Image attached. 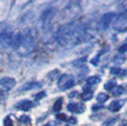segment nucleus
<instances>
[{
	"label": "nucleus",
	"mask_w": 127,
	"mask_h": 126,
	"mask_svg": "<svg viewBox=\"0 0 127 126\" xmlns=\"http://www.w3.org/2000/svg\"><path fill=\"white\" fill-rule=\"evenodd\" d=\"M111 93L114 95V96H120V95H122V94L127 93V84H123V85L116 86V87L111 91Z\"/></svg>",
	"instance_id": "obj_12"
},
{
	"label": "nucleus",
	"mask_w": 127,
	"mask_h": 126,
	"mask_svg": "<svg viewBox=\"0 0 127 126\" xmlns=\"http://www.w3.org/2000/svg\"><path fill=\"white\" fill-rule=\"evenodd\" d=\"M67 110L71 113H83L85 111V106L83 104H79V103H75V102H71L68 103L67 105Z\"/></svg>",
	"instance_id": "obj_9"
},
{
	"label": "nucleus",
	"mask_w": 127,
	"mask_h": 126,
	"mask_svg": "<svg viewBox=\"0 0 127 126\" xmlns=\"http://www.w3.org/2000/svg\"><path fill=\"white\" fill-rule=\"evenodd\" d=\"M110 72H111L112 74H114V75L125 76V75L127 74V69H125V70H122V69H121V68H116V67H113V68H111Z\"/></svg>",
	"instance_id": "obj_17"
},
{
	"label": "nucleus",
	"mask_w": 127,
	"mask_h": 126,
	"mask_svg": "<svg viewBox=\"0 0 127 126\" xmlns=\"http://www.w3.org/2000/svg\"><path fill=\"white\" fill-rule=\"evenodd\" d=\"M22 43V33L20 32H16L13 34L12 37V43H11V47H13L14 49H19V47L21 46Z\"/></svg>",
	"instance_id": "obj_11"
},
{
	"label": "nucleus",
	"mask_w": 127,
	"mask_h": 126,
	"mask_svg": "<svg viewBox=\"0 0 127 126\" xmlns=\"http://www.w3.org/2000/svg\"><path fill=\"white\" fill-rule=\"evenodd\" d=\"M85 61H86V57H84V58H81V59H78V60H76L73 64L76 65V66H79V65H82L83 63H85Z\"/></svg>",
	"instance_id": "obj_23"
},
{
	"label": "nucleus",
	"mask_w": 127,
	"mask_h": 126,
	"mask_svg": "<svg viewBox=\"0 0 127 126\" xmlns=\"http://www.w3.org/2000/svg\"><path fill=\"white\" fill-rule=\"evenodd\" d=\"M45 96H46V93H45V92H42V93H38V94L35 96V99H36V100H41V99H43Z\"/></svg>",
	"instance_id": "obj_27"
},
{
	"label": "nucleus",
	"mask_w": 127,
	"mask_h": 126,
	"mask_svg": "<svg viewBox=\"0 0 127 126\" xmlns=\"http://www.w3.org/2000/svg\"><path fill=\"white\" fill-rule=\"evenodd\" d=\"M54 15H55V10L53 8H48L42 12L40 17V22H41V28L45 32H48Z\"/></svg>",
	"instance_id": "obj_4"
},
{
	"label": "nucleus",
	"mask_w": 127,
	"mask_h": 126,
	"mask_svg": "<svg viewBox=\"0 0 127 126\" xmlns=\"http://www.w3.org/2000/svg\"><path fill=\"white\" fill-rule=\"evenodd\" d=\"M101 83V78L99 76H92L87 79V84L89 85H94V84H98Z\"/></svg>",
	"instance_id": "obj_16"
},
{
	"label": "nucleus",
	"mask_w": 127,
	"mask_h": 126,
	"mask_svg": "<svg viewBox=\"0 0 127 126\" xmlns=\"http://www.w3.org/2000/svg\"><path fill=\"white\" fill-rule=\"evenodd\" d=\"M62 105H63V99L59 98L58 100L55 101V103L53 104V110L55 112H59L62 109Z\"/></svg>",
	"instance_id": "obj_20"
},
{
	"label": "nucleus",
	"mask_w": 127,
	"mask_h": 126,
	"mask_svg": "<svg viewBox=\"0 0 127 126\" xmlns=\"http://www.w3.org/2000/svg\"><path fill=\"white\" fill-rule=\"evenodd\" d=\"M16 84V82L14 79L10 78V77H5V78H2L0 79V85L2 87V89L8 92V91H11Z\"/></svg>",
	"instance_id": "obj_8"
},
{
	"label": "nucleus",
	"mask_w": 127,
	"mask_h": 126,
	"mask_svg": "<svg viewBox=\"0 0 127 126\" xmlns=\"http://www.w3.org/2000/svg\"><path fill=\"white\" fill-rule=\"evenodd\" d=\"M125 61H126V56L124 54H119L114 59V63L118 64V65H121L122 63H124Z\"/></svg>",
	"instance_id": "obj_15"
},
{
	"label": "nucleus",
	"mask_w": 127,
	"mask_h": 126,
	"mask_svg": "<svg viewBox=\"0 0 127 126\" xmlns=\"http://www.w3.org/2000/svg\"><path fill=\"white\" fill-rule=\"evenodd\" d=\"M116 18V14L114 12H107L104 13L101 17L100 21L98 23V27L101 31H105L107 28L111 25V23L114 21V19Z\"/></svg>",
	"instance_id": "obj_5"
},
{
	"label": "nucleus",
	"mask_w": 127,
	"mask_h": 126,
	"mask_svg": "<svg viewBox=\"0 0 127 126\" xmlns=\"http://www.w3.org/2000/svg\"><path fill=\"white\" fill-rule=\"evenodd\" d=\"M74 85V78L69 75H62L58 81V86L61 90H66Z\"/></svg>",
	"instance_id": "obj_6"
},
{
	"label": "nucleus",
	"mask_w": 127,
	"mask_h": 126,
	"mask_svg": "<svg viewBox=\"0 0 127 126\" xmlns=\"http://www.w3.org/2000/svg\"><path fill=\"white\" fill-rule=\"evenodd\" d=\"M33 106V103H32L31 100H21L19 101L17 104L15 105V108L18 109V110H22V111H29L31 108Z\"/></svg>",
	"instance_id": "obj_10"
},
{
	"label": "nucleus",
	"mask_w": 127,
	"mask_h": 126,
	"mask_svg": "<svg viewBox=\"0 0 127 126\" xmlns=\"http://www.w3.org/2000/svg\"><path fill=\"white\" fill-rule=\"evenodd\" d=\"M118 51L120 53H122V54H123V53H125L127 51V43L126 44H123V45H122L121 47L118 48Z\"/></svg>",
	"instance_id": "obj_25"
},
{
	"label": "nucleus",
	"mask_w": 127,
	"mask_h": 126,
	"mask_svg": "<svg viewBox=\"0 0 127 126\" xmlns=\"http://www.w3.org/2000/svg\"><path fill=\"white\" fill-rule=\"evenodd\" d=\"M18 121H20L21 123H24V124H30L31 123V118L29 117V116H27V115H23L21 116L20 118H19V120Z\"/></svg>",
	"instance_id": "obj_22"
},
{
	"label": "nucleus",
	"mask_w": 127,
	"mask_h": 126,
	"mask_svg": "<svg viewBox=\"0 0 127 126\" xmlns=\"http://www.w3.org/2000/svg\"><path fill=\"white\" fill-rule=\"evenodd\" d=\"M4 126H13V122L10 117H6L4 120Z\"/></svg>",
	"instance_id": "obj_24"
},
{
	"label": "nucleus",
	"mask_w": 127,
	"mask_h": 126,
	"mask_svg": "<svg viewBox=\"0 0 127 126\" xmlns=\"http://www.w3.org/2000/svg\"><path fill=\"white\" fill-rule=\"evenodd\" d=\"M42 84H40V83H28L26 84L24 86H23V89L24 90H32V89H34V88H38V87H40Z\"/></svg>",
	"instance_id": "obj_14"
},
{
	"label": "nucleus",
	"mask_w": 127,
	"mask_h": 126,
	"mask_svg": "<svg viewBox=\"0 0 127 126\" xmlns=\"http://www.w3.org/2000/svg\"><path fill=\"white\" fill-rule=\"evenodd\" d=\"M116 86H117L116 81H115V80H111V81H108V82L104 84V89L112 91V90L114 89Z\"/></svg>",
	"instance_id": "obj_18"
},
{
	"label": "nucleus",
	"mask_w": 127,
	"mask_h": 126,
	"mask_svg": "<svg viewBox=\"0 0 127 126\" xmlns=\"http://www.w3.org/2000/svg\"><path fill=\"white\" fill-rule=\"evenodd\" d=\"M57 119L61 120V121H65V119H66V116L64 115V114H58V115H57Z\"/></svg>",
	"instance_id": "obj_28"
},
{
	"label": "nucleus",
	"mask_w": 127,
	"mask_h": 126,
	"mask_svg": "<svg viewBox=\"0 0 127 126\" xmlns=\"http://www.w3.org/2000/svg\"><path fill=\"white\" fill-rule=\"evenodd\" d=\"M86 35L87 31L85 25L70 22L59 28L56 38L61 47H67L75 46L83 41H86Z\"/></svg>",
	"instance_id": "obj_1"
},
{
	"label": "nucleus",
	"mask_w": 127,
	"mask_h": 126,
	"mask_svg": "<svg viewBox=\"0 0 127 126\" xmlns=\"http://www.w3.org/2000/svg\"><path fill=\"white\" fill-rule=\"evenodd\" d=\"M70 122H72V123H76V119H73V118H71L70 119Z\"/></svg>",
	"instance_id": "obj_29"
},
{
	"label": "nucleus",
	"mask_w": 127,
	"mask_h": 126,
	"mask_svg": "<svg viewBox=\"0 0 127 126\" xmlns=\"http://www.w3.org/2000/svg\"><path fill=\"white\" fill-rule=\"evenodd\" d=\"M107 100H108V96L105 93H100V94L97 96V101L100 102V103H103Z\"/></svg>",
	"instance_id": "obj_21"
},
{
	"label": "nucleus",
	"mask_w": 127,
	"mask_h": 126,
	"mask_svg": "<svg viewBox=\"0 0 127 126\" xmlns=\"http://www.w3.org/2000/svg\"><path fill=\"white\" fill-rule=\"evenodd\" d=\"M99 60H100V54H99V55H97V57L92 59L91 63H92V64H94V65H97V64L99 63Z\"/></svg>",
	"instance_id": "obj_26"
},
{
	"label": "nucleus",
	"mask_w": 127,
	"mask_h": 126,
	"mask_svg": "<svg viewBox=\"0 0 127 126\" xmlns=\"http://www.w3.org/2000/svg\"><path fill=\"white\" fill-rule=\"evenodd\" d=\"M81 97H82L83 100H85V101L90 100L92 99V97H93V93H92V91H90V90H85V91L83 92V94H82Z\"/></svg>",
	"instance_id": "obj_19"
},
{
	"label": "nucleus",
	"mask_w": 127,
	"mask_h": 126,
	"mask_svg": "<svg viewBox=\"0 0 127 126\" xmlns=\"http://www.w3.org/2000/svg\"><path fill=\"white\" fill-rule=\"evenodd\" d=\"M12 37H13V34L11 32L4 31V32H0V47L6 49L11 47Z\"/></svg>",
	"instance_id": "obj_7"
},
{
	"label": "nucleus",
	"mask_w": 127,
	"mask_h": 126,
	"mask_svg": "<svg viewBox=\"0 0 127 126\" xmlns=\"http://www.w3.org/2000/svg\"><path fill=\"white\" fill-rule=\"evenodd\" d=\"M44 126H50L49 124H46V125H44Z\"/></svg>",
	"instance_id": "obj_30"
},
{
	"label": "nucleus",
	"mask_w": 127,
	"mask_h": 126,
	"mask_svg": "<svg viewBox=\"0 0 127 126\" xmlns=\"http://www.w3.org/2000/svg\"><path fill=\"white\" fill-rule=\"evenodd\" d=\"M81 6L77 2H71L66 6L63 11L62 13V18L64 20H72L75 17L79 15L81 12Z\"/></svg>",
	"instance_id": "obj_3"
},
{
	"label": "nucleus",
	"mask_w": 127,
	"mask_h": 126,
	"mask_svg": "<svg viewBox=\"0 0 127 126\" xmlns=\"http://www.w3.org/2000/svg\"><path fill=\"white\" fill-rule=\"evenodd\" d=\"M122 105H123V101L122 100H114L109 105V110L112 112H117L122 108Z\"/></svg>",
	"instance_id": "obj_13"
},
{
	"label": "nucleus",
	"mask_w": 127,
	"mask_h": 126,
	"mask_svg": "<svg viewBox=\"0 0 127 126\" xmlns=\"http://www.w3.org/2000/svg\"><path fill=\"white\" fill-rule=\"evenodd\" d=\"M34 45L35 40L32 30H27L24 33H22V43L18 51L22 55H28L34 49Z\"/></svg>",
	"instance_id": "obj_2"
}]
</instances>
